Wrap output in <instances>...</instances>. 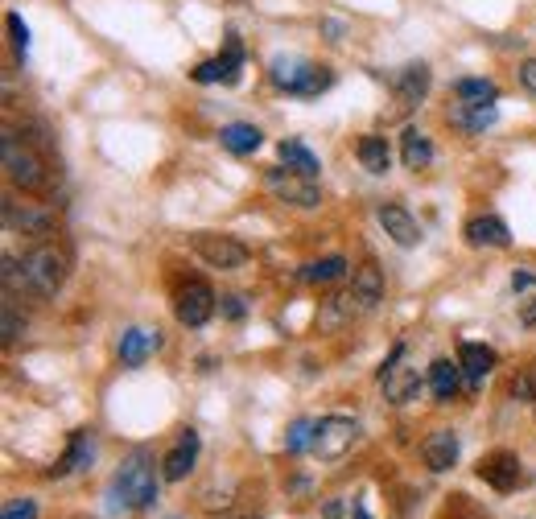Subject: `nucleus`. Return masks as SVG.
Wrapping results in <instances>:
<instances>
[{"label":"nucleus","instance_id":"obj_1","mask_svg":"<svg viewBox=\"0 0 536 519\" xmlns=\"http://www.w3.org/2000/svg\"><path fill=\"white\" fill-rule=\"evenodd\" d=\"M71 276V252L54 239H42L33 244L21 260H5V281L9 289H21V293H33V297H58V289L66 285Z\"/></svg>","mask_w":536,"mask_h":519},{"label":"nucleus","instance_id":"obj_2","mask_svg":"<svg viewBox=\"0 0 536 519\" xmlns=\"http://www.w3.org/2000/svg\"><path fill=\"white\" fill-rule=\"evenodd\" d=\"M0 149H5V173H9V182L29 194V198H46L50 186H54V169L50 161L38 153V145L29 141V136L21 132H5V141H0Z\"/></svg>","mask_w":536,"mask_h":519},{"label":"nucleus","instance_id":"obj_3","mask_svg":"<svg viewBox=\"0 0 536 519\" xmlns=\"http://www.w3.org/2000/svg\"><path fill=\"white\" fill-rule=\"evenodd\" d=\"M112 495H116V503L128 507V511L153 507V499H157V470H153V462H149L145 454H132V458L116 470V478H112Z\"/></svg>","mask_w":536,"mask_h":519},{"label":"nucleus","instance_id":"obj_4","mask_svg":"<svg viewBox=\"0 0 536 519\" xmlns=\"http://www.w3.org/2000/svg\"><path fill=\"white\" fill-rule=\"evenodd\" d=\"M190 252L203 260L207 268H219V272H240L252 260V252L240 244V239L223 235V231H194L190 235Z\"/></svg>","mask_w":536,"mask_h":519},{"label":"nucleus","instance_id":"obj_5","mask_svg":"<svg viewBox=\"0 0 536 519\" xmlns=\"http://www.w3.org/2000/svg\"><path fill=\"white\" fill-rule=\"evenodd\" d=\"M355 441H359V425L351 417H322L318 429H314V445L310 449L322 462H339V458H347L355 449Z\"/></svg>","mask_w":536,"mask_h":519},{"label":"nucleus","instance_id":"obj_6","mask_svg":"<svg viewBox=\"0 0 536 519\" xmlns=\"http://www.w3.org/2000/svg\"><path fill=\"white\" fill-rule=\"evenodd\" d=\"M264 186L273 190L281 202L301 206V211H310V206L322 202L318 178H306V173H297V169H268V173H264Z\"/></svg>","mask_w":536,"mask_h":519},{"label":"nucleus","instance_id":"obj_7","mask_svg":"<svg viewBox=\"0 0 536 519\" xmlns=\"http://www.w3.org/2000/svg\"><path fill=\"white\" fill-rule=\"evenodd\" d=\"M5 227L9 235H29V239H46L54 235V215L38 202H21V198H5Z\"/></svg>","mask_w":536,"mask_h":519},{"label":"nucleus","instance_id":"obj_8","mask_svg":"<svg viewBox=\"0 0 536 519\" xmlns=\"http://www.w3.org/2000/svg\"><path fill=\"white\" fill-rule=\"evenodd\" d=\"M174 314H178V322L190 326V330L207 326L211 314H215V293H211V285H207V281H186V285L178 289V297H174Z\"/></svg>","mask_w":536,"mask_h":519},{"label":"nucleus","instance_id":"obj_9","mask_svg":"<svg viewBox=\"0 0 536 519\" xmlns=\"http://www.w3.org/2000/svg\"><path fill=\"white\" fill-rule=\"evenodd\" d=\"M400 359H405V346H396V351L384 359V367H380V384H384V396H388L392 404L413 400L417 388H421V375H417L409 363H400Z\"/></svg>","mask_w":536,"mask_h":519},{"label":"nucleus","instance_id":"obj_10","mask_svg":"<svg viewBox=\"0 0 536 519\" xmlns=\"http://www.w3.org/2000/svg\"><path fill=\"white\" fill-rule=\"evenodd\" d=\"M240 71H244V46H240V38H227V50L198 66L194 79L198 83H236Z\"/></svg>","mask_w":536,"mask_h":519},{"label":"nucleus","instance_id":"obj_11","mask_svg":"<svg viewBox=\"0 0 536 519\" xmlns=\"http://www.w3.org/2000/svg\"><path fill=\"white\" fill-rule=\"evenodd\" d=\"M479 478L487 482V487H495L499 495H508V491H516L520 487V458L516 454H508V449H499V454H491V458H483L479 462Z\"/></svg>","mask_w":536,"mask_h":519},{"label":"nucleus","instance_id":"obj_12","mask_svg":"<svg viewBox=\"0 0 536 519\" xmlns=\"http://www.w3.org/2000/svg\"><path fill=\"white\" fill-rule=\"evenodd\" d=\"M351 301H355V309H359V318L363 314H372V309L384 301V272L367 260V264H359L355 268V281H351Z\"/></svg>","mask_w":536,"mask_h":519},{"label":"nucleus","instance_id":"obj_13","mask_svg":"<svg viewBox=\"0 0 536 519\" xmlns=\"http://www.w3.org/2000/svg\"><path fill=\"white\" fill-rule=\"evenodd\" d=\"M458 433L454 429H438V433H429L425 441H421V458H425V466L433 470V474H446V470H454V462H458Z\"/></svg>","mask_w":536,"mask_h":519},{"label":"nucleus","instance_id":"obj_14","mask_svg":"<svg viewBox=\"0 0 536 519\" xmlns=\"http://www.w3.org/2000/svg\"><path fill=\"white\" fill-rule=\"evenodd\" d=\"M376 219H380V227L392 235V244H400V248H417V239H421V227H417V219L405 211V206H396V202H384L380 211H376Z\"/></svg>","mask_w":536,"mask_h":519},{"label":"nucleus","instance_id":"obj_15","mask_svg":"<svg viewBox=\"0 0 536 519\" xmlns=\"http://www.w3.org/2000/svg\"><path fill=\"white\" fill-rule=\"evenodd\" d=\"M466 244L471 248H512V231L504 219H495V215H479L466 223Z\"/></svg>","mask_w":536,"mask_h":519},{"label":"nucleus","instance_id":"obj_16","mask_svg":"<svg viewBox=\"0 0 536 519\" xmlns=\"http://www.w3.org/2000/svg\"><path fill=\"white\" fill-rule=\"evenodd\" d=\"M194 458H198V433L194 429H182V437H178V445L165 454V462H161V478L165 482H182L190 470H194Z\"/></svg>","mask_w":536,"mask_h":519},{"label":"nucleus","instance_id":"obj_17","mask_svg":"<svg viewBox=\"0 0 536 519\" xmlns=\"http://www.w3.org/2000/svg\"><path fill=\"white\" fill-rule=\"evenodd\" d=\"M161 346V334L157 330H145V326H132V330H124V338H120V363L124 367H141L153 351Z\"/></svg>","mask_w":536,"mask_h":519},{"label":"nucleus","instance_id":"obj_18","mask_svg":"<svg viewBox=\"0 0 536 519\" xmlns=\"http://www.w3.org/2000/svg\"><path fill=\"white\" fill-rule=\"evenodd\" d=\"M458 367H462V375L471 379V384H483V379L491 375V367H495V351L483 346V342H462L458 346Z\"/></svg>","mask_w":536,"mask_h":519},{"label":"nucleus","instance_id":"obj_19","mask_svg":"<svg viewBox=\"0 0 536 519\" xmlns=\"http://www.w3.org/2000/svg\"><path fill=\"white\" fill-rule=\"evenodd\" d=\"M396 91H400V108H417V103L425 99V91H429V66L425 62L405 66L400 79H396Z\"/></svg>","mask_w":536,"mask_h":519},{"label":"nucleus","instance_id":"obj_20","mask_svg":"<svg viewBox=\"0 0 536 519\" xmlns=\"http://www.w3.org/2000/svg\"><path fill=\"white\" fill-rule=\"evenodd\" d=\"M219 141H223V149H227V153L248 157V153H256V149L264 145V132H260L256 124H223Z\"/></svg>","mask_w":536,"mask_h":519},{"label":"nucleus","instance_id":"obj_21","mask_svg":"<svg viewBox=\"0 0 536 519\" xmlns=\"http://www.w3.org/2000/svg\"><path fill=\"white\" fill-rule=\"evenodd\" d=\"M310 71H314V62H306V58H273V83L277 87H285V91H301V83L310 79Z\"/></svg>","mask_w":536,"mask_h":519},{"label":"nucleus","instance_id":"obj_22","mask_svg":"<svg viewBox=\"0 0 536 519\" xmlns=\"http://www.w3.org/2000/svg\"><path fill=\"white\" fill-rule=\"evenodd\" d=\"M359 161H363V169L367 173H388L392 169V149H388V136H363V141H359Z\"/></svg>","mask_w":536,"mask_h":519},{"label":"nucleus","instance_id":"obj_23","mask_svg":"<svg viewBox=\"0 0 536 519\" xmlns=\"http://www.w3.org/2000/svg\"><path fill=\"white\" fill-rule=\"evenodd\" d=\"M429 388H433L438 400H454L458 388H462V367H454L450 359H438L429 367Z\"/></svg>","mask_w":536,"mask_h":519},{"label":"nucleus","instance_id":"obj_24","mask_svg":"<svg viewBox=\"0 0 536 519\" xmlns=\"http://www.w3.org/2000/svg\"><path fill=\"white\" fill-rule=\"evenodd\" d=\"M355 318H359V309H355L351 293H339V297H330V301L322 305L318 326H322V330H339V326H347V322H355Z\"/></svg>","mask_w":536,"mask_h":519},{"label":"nucleus","instance_id":"obj_25","mask_svg":"<svg viewBox=\"0 0 536 519\" xmlns=\"http://www.w3.org/2000/svg\"><path fill=\"white\" fill-rule=\"evenodd\" d=\"M347 276V260L343 256H326V260H314L301 268V281L306 285H334V281H343Z\"/></svg>","mask_w":536,"mask_h":519},{"label":"nucleus","instance_id":"obj_26","mask_svg":"<svg viewBox=\"0 0 536 519\" xmlns=\"http://www.w3.org/2000/svg\"><path fill=\"white\" fill-rule=\"evenodd\" d=\"M450 120L466 132H483L487 124H495V108L491 103H458V108L450 112Z\"/></svg>","mask_w":536,"mask_h":519},{"label":"nucleus","instance_id":"obj_27","mask_svg":"<svg viewBox=\"0 0 536 519\" xmlns=\"http://www.w3.org/2000/svg\"><path fill=\"white\" fill-rule=\"evenodd\" d=\"M281 161L289 165V169H297V173H306V178H318V157L301 145V141H281Z\"/></svg>","mask_w":536,"mask_h":519},{"label":"nucleus","instance_id":"obj_28","mask_svg":"<svg viewBox=\"0 0 536 519\" xmlns=\"http://www.w3.org/2000/svg\"><path fill=\"white\" fill-rule=\"evenodd\" d=\"M454 95L462 103H495L499 99V87L491 79H458L454 83Z\"/></svg>","mask_w":536,"mask_h":519},{"label":"nucleus","instance_id":"obj_29","mask_svg":"<svg viewBox=\"0 0 536 519\" xmlns=\"http://www.w3.org/2000/svg\"><path fill=\"white\" fill-rule=\"evenodd\" d=\"M91 458H95V445H91V437H87V433H75V441H71V454L62 458V466H54V474L83 470V466H91Z\"/></svg>","mask_w":536,"mask_h":519},{"label":"nucleus","instance_id":"obj_30","mask_svg":"<svg viewBox=\"0 0 536 519\" xmlns=\"http://www.w3.org/2000/svg\"><path fill=\"white\" fill-rule=\"evenodd\" d=\"M433 161V145H429V136L425 132H417V128H409L405 132V165L409 169H425Z\"/></svg>","mask_w":536,"mask_h":519},{"label":"nucleus","instance_id":"obj_31","mask_svg":"<svg viewBox=\"0 0 536 519\" xmlns=\"http://www.w3.org/2000/svg\"><path fill=\"white\" fill-rule=\"evenodd\" d=\"M314 429H318V421H293V429H289V437H285V449H289V454H301V449H310V445H314Z\"/></svg>","mask_w":536,"mask_h":519},{"label":"nucleus","instance_id":"obj_32","mask_svg":"<svg viewBox=\"0 0 536 519\" xmlns=\"http://www.w3.org/2000/svg\"><path fill=\"white\" fill-rule=\"evenodd\" d=\"M326 87H330V71H326V66H314L310 79L301 83V91H297V95H322Z\"/></svg>","mask_w":536,"mask_h":519},{"label":"nucleus","instance_id":"obj_33","mask_svg":"<svg viewBox=\"0 0 536 519\" xmlns=\"http://www.w3.org/2000/svg\"><path fill=\"white\" fill-rule=\"evenodd\" d=\"M0 519H38V503H33V499H13Z\"/></svg>","mask_w":536,"mask_h":519},{"label":"nucleus","instance_id":"obj_34","mask_svg":"<svg viewBox=\"0 0 536 519\" xmlns=\"http://www.w3.org/2000/svg\"><path fill=\"white\" fill-rule=\"evenodd\" d=\"M9 29H13V46L25 54L29 50V25L21 21V13H9Z\"/></svg>","mask_w":536,"mask_h":519},{"label":"nucleus","instance_id":"obj_35","mask_svg":"<svg viewBox=\"0 0 536 519\" xmlns=\"http://www.w3.org/2000/svg\"><path fill=\"white\" fill-rule=\"evenodd\" d=\"M21 330H25V322L17 318L13 301H5V342H17V338H21Z\"/></svg>","mask_w":536,"mask_h":519},{"label":"nucleus","instance_id":"obj_36","mask_svg":"<svg viewBox=\"0 0 536 519\" xmlns=\"http://www.w3.org/2000/svg\"><path fill=\"white\" fill-rule=\"evenodd\" d=\"M520 87L536 99V58H524V62H520Z\"/></svg>","mask_w":536,"mask_h":519},{"label":"nucleus","instance_id":"obj_37","mask_svg":"<svg viewBox=\"0 0 536 519\" xmlns=\"http://www.w3.org/2000/svg\"><path fill=\"white\" fill-rule=\"evenodd\" d=\"M512 396H516V400H524V404L532 400V379H528V375H520L516 384H512Z\"/></svg>","mask_w":536,"mask_h":519},{"label":"nucleus","instance_id":"obj_38","mask_svg":"<svg viewBox=\"0 0 536 519\" xmlns=\"http://www.w3.org/2000/svg\"><path fill=\"white\" fill-rule=\"evenodd\" d=\"M520 322H524V326H536V297H532V301L520 309Z\"/></svg>","mask_w":536,"mask_h":519},{"label":"nucleus","instance_id":"obj_39","mask_svg":"<svg viewBox=\"0 0 536 519\" xmlns=\"http://www.w3.org/2000/svg\"><path fill=\"white\" fill-rule=\"evenodd\" d=\"M227 301V314L231 318H244V305H240V297H223Z\"/></svg>","mask_w":536,"mask_h":519},{"label":"nucleus","instance_id":"obj_40","mask_svg":"<svg viewBox=\"0 0 536 519\" xmlns=\"http://www.w3.org/2000/svg\"><path fill=\"white\" fill-rule=\"evenodd\" d=\"M512 289H532V272H516L512 276Z\"/></svg>","mask_w":536,"mask_h":519},{"label":"nucleus","instance_id":"obj_41","mask_svg":"<svg viewBox=\"0 0 536 519\" xmlns=\"http://www.w3.org/2000/svg\"><path fill=\"white\" fill-rule=\"evenodd\" d=\"M351 519H372V515H367L363 507H355V511H351Z\"/></svg>","mask_w":536,"mask_h":519},{"label":"nucleus","instance_id":"obj_42","mask_svg":"<svg viewBox=\"0 0 536 519\" xmlns=\"http://www.w3.org/2000/svg\"><path fill=\"white\" fill-rule=\"evenodd\" d=\"M223 519H256V515H223Z\"/></svg>","mask_w":536,"mask_h":519},{"label":"nucleus","instance_id":"obj_43","mask_svg":"<svg viewBox=\"0 0 536 519\" xmlns=\"http://www.w3.org/2000/svg\"><path fill=\"white\" fill-rule=\"evenodd\" d=\"M174 519H182V515H174Z\"/></svg>","mask_w":536,"mask_h":519}]
</instances>
